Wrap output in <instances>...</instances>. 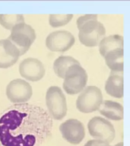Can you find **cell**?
Segmentation results:
<instances>
[{"mask_svg":"<svg viewBox=\"0 0 130 146\" xmlns=\"http://www.w3.org/2000/svg\"><path fill=\"white\" fill-rule=\"evenodd\" d=\"M25 22V17L21 14H0V25L5 29L11 30L15 26Z\"/></svg>","mask_w":130,"mask_h":146,"instance_id":"18","label":"cell"},{"mask_svg":"<svg viewBox=\"0 0 130 146\" xmlns=\"http://www.w3.org/2000/svg\"><path fill=\"white\" fill-rule=\"evenodd\" d=\"M51 125L50 118L41 107L16 105L0 118V143L3 146H35Z\"/></svg>","mask_w":130,"mask_h":146,"instance_id":"1","label":"cell"},{"mask_svg":"<svg viewBox=\"0 0 130 146\" xmlns=\"http://www.w3.org/2000/svg\"><path fill=\"white\" fill-rule=\"evenodd\" d=\"M88 79V73L81 64L73 65L68 68L64 78V91L69 95L81 93L87 87Z\"/></svg>","mask_w":130,"mask_h":146,"instance_id":"2","label":"cell"},{"mask_svg":"<svg viewBox=\"0 0 130 146\" xmlns=\"http://www.w3.org/2000/svg\"><path fill=\"white\" fill-rule=\"evenodd\" d=\"M33 90L31 84L23 79H14L6 87V96L11 102L21 104L31 98Z\"/></svg>","mask_w":130,"mask_h":146,"instance_id":"9","label":"cell"},{"mask_svg":"<svg viewBox=\"0 0 130 146\" xmlns=\"http://www.w3.org/2000/svg\"><path fill=\"white\" fill-rule=\"evenodd\" d=\"M72 18V14H65V15L52 14L49 17V23L50 26L52 27H62L70 22Z\"/></svg>","mask_w":130,"mask_h":146,"instance_id":"19","label":"cell"},{"mask_svg":"<svg viewBox=\"0 0 130 146\" xmlns=\"http://www.w3.org/2000/svg\"><path fill=\"white\" fill-rule=\"evenodd\" d=\"M102 104L103 94L100 89L94 85H89L78 97L76 108L83 113H91L99 110Z\"/></svg>","mask_w":130,"mask_h":146,"instance_id":"4","label":"cell"},{"mask_svg":"<svg viewBox=\"0 0 130 146\" xmlns=\"http://www.w3.org/2000/svg\"><path fill=\"white\" fill-rule=\"evenodd\" d=\"M84 146H110V145L107 141L92 139V140H89L87 141Z\"/></svg>","mask_w":130,"mask_h":146,"instance_id":"21","label":"cell"},{"mask_svg":"<svg viewBox=\"0 0 130 146\" xmlns=\"http://www.w3.org/2000/svg\"><path fill=\"white\" fill-rule=\"evenodd\" d=\"M62 136L72 145H78L85 136V129L83 123L76 119H69L59 126Z\"/></svg>","mask_w":130,"mask_h":146,"instance_id":"10","label":"cell"},{"mask_svg":"<svg viewBox=\"0 0 130 146\" xmlns=\"http://www.w3.org/2000/svg\"><path fill=\"white\" fill-rule=\"evenodd\" d=\"M75 43L74 35L64 30L52 32L46 39V46L52 52H66L72 47Z\"/></svg>","mask_w":130,"mask_h":146,"instance_id":"8","label":"cell"},{"mask_svg":"<svg viewBox=\"0 0 130 146\" xmlns=\"http://www.w3.org/2000/svg\"><path fill=\"white\" fill-rule=\"evenodd\" d=\"M123 49H117L105 56V63L112 72H123Z\"/></svg>","mask_w":130,"mask_h":146,"instance_id":"16","label":"cell"},{"mask_svg":"<svg viewBox=\"0 0 130 146\" xmlns=\"http://www.w3.org/2000/svg\"><path fill=\"white\" fill-rule=\"evenodd\" d=\"M46 104L50 116L56 120H61L67 113V103L63 91L58 86L50 87L46 93Z\"/></svg>","mask_w":130,"mask_h":146,"instance_id":"3","label":"cell"},{"mask_svg":"<svg viewBox=\"0 0 130 146\" xmlns=\"http://www.w3.org/2000/svg\"><path fill=\"white\" fill-rule=\"evenodd\" d=\"M114 146H123V143L122 142V141H121V142H119V143H117Z\"/></svg>","mask_w":130,"mask_h":146,"instance_id":"22","label":"cell"},{"mask_svg":"<svg viewBox=\"0 0 130 146\" xmlns=\"http://www.w3.org/2000/svg\"><path fill=\"white\" fill-rule=\"evenodd\" d=\"M78 28L80 43L88 47L99 46L106 34L104 26L98 20L88 21Z\"/></svg>","mask_w":130,"mask_h":146,"instance_id":"5","label":"cell"},{"mask_svg":"<svg viewBox=\"0 0 130 146\" xmlns=\"http://www.w3.org/2000/svg\"><path fill=\"white\" fill-rule=\"evenodd\" d=\"M91 20H98V15H96V14H89V15H84L83 16H81V17L78 18L77 21H76L77 27H79L81 25H82L85 22Z\"/></svg>","mask_w":130,"mask_h":146,"instance_id":"20","label":"cell"},{"mask_svg":"<svg viewBox=\"0 0 130 146\" xmlns=\"http://www.w3.org/2000/svg\"><path fill=\"white\" fill-rule=\"evenodd\" d=\"M21 56L18 48L8 39L0 40V68L11 67Z\"/></svg>","mask_w":130,"mask_h":146,"instance_id":"12","label":"cell"},{"mask_svg":"<svg viewBox=\"0 0 130 146\" xmlns=\"http://www.w3.org/2000/svg\"><path fill=\"white\" fill-rule=\"evenodd\" d=\"M45 68L42 62L35 58L24 59L19 65V72L25 79L38 82L45 75Z\"/></svg>","mask_w":130,"mask_h":146,"instance_id":"11","label":"cell"},{"mask_svg":"<svg viewBox=\"0 0 130 146\" xmlns=\"http://www.w3.org/2000/svg\"><path fill=\"white\" fill-rule=\"evenodd\" d=\"M99 52L103 58L110 51L123 49V37L121 35L113 34L104 36L99 44Z\"/></svg>","mask_w":130,"mask_h":146,"instance_id":"15","label":"cell"},{"mask_svg":"<svg viewBox=\"0 0 130 146\" xmlns=\"http://www.w3.org/2000/svg\"><path fill=\"white\" fill-rule=\"evenodd\" d=\"M88 129L94 139L101 140L110 143L116 136L113 125L109 120L101 116H94L89 120Z\"/></svg>","mask_w":130,"mask_h":146,"instance_id":"7","label":"cell"},{"mask_svg":"<svg viewBox=\"0 0 130 146\" xmlns=\"http://www.w3.org/2000/svg\"><path fill=\"white\" fill-rule=\"evenodd\" d=\"M105 91L107 94L115 98L123 97V72H110L105 83Z\"/></svg>","mask_w":130,"mask_h":146,"instance_id":"13","label":"cell"},{"mask_svg":"<svg viewBox=\"0 0 130 146\" xmlns=\"http://www.w3.org/2000/svg\"><path fill=\"white\" fill-rule=\"evenodd\" d=\"M99 111L102 116L110 120L120 121L123 119V105L116 101L108 100L103 101Z\"/></svg>","mask_w":130,"mask_h":146,"instance_id":"14","label":"cell"},{"mask_svg":"<svg viewBox=\"0 0 130 146\" xmlns=\"http://www.w3.org/2000/svg\"><path fill=\"white\" fill-rule=\"evenodd\" d=\"M20 52L21 56L25 54L36 39V33L31 26L26 23H21L11 29L8 37Z\"/></svg>","mask_w":130,"mask_h":146,"instance_id":"6","label":"cell"},{"mask_svg":"<svg viewBox=\"0 0 130 146\" xmlns=\"http://www.w3.org/2000/svg\"><path fill=\"white\" fill-rule=\"evenodd\" d=\"M75 64H80V62L75 58L69 56H60L54 61L53 70L58 77L64 79L68 68Z\"/></svg>","mask_w":130,"mask_h":146,"instance_id":"17","label":"cell"}]
</instances>
